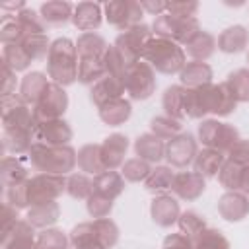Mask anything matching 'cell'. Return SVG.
Segmentation results:
<instances>
[{"instance_id":"1","label":"cell","mask_w":249,"mask_h":249,"mask_svg":"<svg viewBox=\"0 0 249 249\" xmlns=\"http://www.w3.org/2000/svg\"><path fill=\"white\" fill-rule=\"evenodd\" d=\"M235 97L230 91V88L224 84H206L195 89H187L185 97V113L191 119H200L208 113H214L218 117H226L231 111H235Z\"/></svg>"},{"instance_id":"2","label":"cell","mask_w":249,"mask_h":249,"mask_svg":"<svg viewBox=\"0 0 249 249\" xmlns=\"http://www.w3.org/2000/svg\"><path fill=\"white\" fill-rule=\"evenodd\" d=\"M47 74L58 86H70L78 78V53L70 39H56L51 43L47 54Z\"/></svg>"},{"instance_id":"3","label":"cell","mask_w":249,"mask_h":249,"mask_svg":"<svg viewBox=\"0 0 249 249\" xmlns=\"http://www.w3.org/2000/svg\"><path fill=\"white\" fill-rule=\"evenodd\" d=\"M31 165L41 173H53V175H64L72 171L78 163V154L74 148L66 146H49L41 142H33L29 150Z\"/></svg>"},{"instance_id":"4","label":"cell","mask_w":249,"mask_h":249,"mask_svg":"<svg viewBox=\"0 0 249 249\" xmlns=\"http://www.w3.org/2000/svg\"><path fill=\"white\" fill-rule=\"evenodd\" d=\"M142 58L161 74L181 72L183 66L187 64L185 51L179 47V43L163 39V37H152L144 47Z\"/></svg>"},{"instance_id":"5","label":"cell","mask_w":249,"mask_h":249,"mask_svg":"<svg viewBox=\"0 0 249 249\" xmlns=\"http://www.w3.org/2000/svg\"><path fill=\"white\" fill-rule=\"evenodd\" d=\"M200 31L196 18H177L171 14H161L154 19V33L158 37L187 45Z\"/></svg>"},{"instance_id":"6","label":"cell","mask_w":249,"mask_h":249,"mask_svg":"<svg viewBox=\"0 0 249 249\" xmlns=\"http://www.w3.org/2000/svg\"><path fill=\"white\" fill-rule=\"evenodd\" d=\"M150 39H152L150 27L144 25V23H138V25H134V27L124 29V33H121V35L117 37V41H115L113 47L117 49V53L121 54L123 62H124L126 68H128V66H132V64H136V62L142 60L144 47H146V43H148Z\"/></svg>"},{"instance_id":"7","label":"cell","mask_w":249,"mask_h":249,"mask_svg":"<svg viewBox=\"0 0 249 249\" xmlns=\"http://www.w3.org/2000/svg\"><path fill=\"white\" fill-rule=\"evenodd\" d=\"M198 138L206 148L224 154L235 146V142L239 140V134H237L235 126L210 119V121H202L198 124Z\"/></svg>"},{"instance_id":"8","label":"cell","mask_w":249,"mask_h":249,"mask_svg":"<svg viewBox=\"0 0 249 249\" xmlns=\"http://www.w3.org/2000/svg\"><path fill=\"white\" fill-rule=\"evenodd\" d=\"M62 191H66L64 175L39 173L27 181V202H29V206L53 202L62 195Z\"/></svg>"},{"instance_id":"9","label":"cell","mask_w":249,"mask_h":249,"mask_svg":"<svg viewBox=\"0 0 249 249\" xmlns=\"http://www.w3.org/2000/svg\"><path fill=\"white\" fill-rule=\"evenodd\" d=\"M123 80H124V89L132 99H148L156 89L154 68L142 60L128 66Z\"/></svg>"},{"instance_id":"10","label":"cell","mask_w":249,"mask_h":249,"mask_svg":"<svg viewBox=\"0 0 249 249\" xmlns=\"http://www.w3.org/2000/svg\"><path fill=\"white\" fill-rule=\"evenodd\" d=\"M68 107V95L62 89V86L51 82V86L47 88L45 95L41 97V101L33 107V117L37 123H45V121H53V119H60L62 113Z\"/></svg>"},{"instance_id":"11","label":"cell","mask_w":249,"mask_h":249,"mask_svg":"<svg viewBox=\"0 0 249 249\" xmlns=\"http://www.w3.org/2000/svg\"><path fill=\"white\" fill-rule=\"evenodd\" d=\"M142 6L140 2H130V0H119V2H109L105 4V16L107 21L119 29H128L140 23L142 19Z\"/></svg>"},{"instance_id":"12","label":"cell","mask_w":249,"mask_h":249,"mask_svg":"<svg viewBox=\"0 0 249 249\" xmlns=\"http://www.w3.org/2000/svg\"><path fill=\"white\" fill-rule=\"evenodd\" d=\"M196 140L189 132H181L165 144V160L173 167H187L196 158Z\"/></svg>"},{"instance_id":"13","label":"cell","mask_w":249,"mask_h":249,"mask_svg":"<svg viewBox=\"0 0 249 249\" xmlns=\"http://www.w3.org/2000/svg\"><path fill=\"white\" fill-rule=\"evenodd\" d=\"M33 138H35V142L49 144V146H66L72 138V128L66 121L53 119V121L37 123Z\"/></svg>"},{"instance_id":"14","label":"cell","mask_w":249,"mask_h":249,"mask_svg":"<svg viewBox=\"0 0 249 249\" xmlns=\"http://www.w3.org/2000/svg\"><path fill=\"white\" fill-rule=\"evenodd\" d=\"M124 91H126V89H124V80H123L121 76L105 74L99 82H95V84L91 86L89 97H91V101H93L97 107H101V105H105V103H109V101H115V99L123 97Z\"/></svg>"},{"instance_id":"15","label":"cell","mask_w":249,"mask_h":249,"mask_svg":"<svg viewBox=\"0 0 249 249\" xmlns=\"http://www.w3.org/2000/svg\"><path fill=\"white\" fill-rule=\"evenodd\" d=\"M204 177L196 171H179L173 177L171 191L183 200H195L204 193Z\"/></svg>"},{"instance_id":"16","label":"cell","mask_w":249,"mask_h":249,"mask_svg":"<svg viewBox=\"0 0 249 249\" xmlns=\"http://www.w3.org/2000/svg\"><path fill=\"white\" fill-rule=\"evenodd\" d=\"M218 212L224 220L228 222H239L247 216L249 212V198L243 193L237 191H228L226 195L220 196L218 200Z\"/></svg>"},{"instance_id":"17","label":"cell","mask_w":249,"mask_h":249,"mask_svg":"<svg viewBox=\"0 0 249 249\" xmlns=\"http://www.w3.org/2000/svg\"><path fill=\"white\" fill-rule=\"evenodd\" d=\"M150 212H152V220H154L158 226H161V228L173 226V224L179 220V216H181V212H179V202H177L173 196H169V195H160V196H156V198L152 200Z\"/></svg>"},{"instance_id":"18","label":"cell","mask_w":249,"mask_h":249,"mask_svg":"<svg viewBox=\"0 0 249 249\" xmlns=\"http://www.w3.org/2000/svg\"><path fill=\"white\" fill-rule=\"evenodd\" d=\"M128 150V138L124 134H111L101 144V156L105 169H115L124 163V154Z\"/></svg>"},{"instance_id":"19","label":"cell","mask_w":249,"mask_h":249,"mask_svg":"<svg viewBox=\"0 0 249 249\" xmlns=\"http://www.w3.org/2000/svg\"><path fill=\"white\" fill-rule=\"evenodd\" d=\"M49 86H51V82L47 80V76L43 72H29L23 76V80L19 84V95L33 109L41 101V97L45 95Z\"/></svg>"},{"instance_id":"20","label":"cell","mask_w":249,"mask_h":249,"mask_svg":"<svg viewBox=\"0 0 249 249\" xmlns=\"http://www.w3.org/2000/svg\"><path fill=\"white\" fill-rule=\"evenodd\" d=\"M72 21L80 31L93 33V29H97L101 25V8H99V4H93V2L78 4L76 10H74Z\"/></svg>"},{"instance_id":"21","label":"cell","mask_w":249,"mask_h":249,"mask_svg":"<svg viewBox=\"0 0 249 249\" xmlns=\"http://www.w3.org/2000/svg\"><path fill=\"white\" fill-rule=\"evenodd\" d=\"M179 76H181V84L187 86V89H195V88H200V86L210 84V80H212V68L206 62L193 60V62H187L183 66V70L179 72Z\"/></svg>"},{"instance_id":"22","label":"cell","mask_w":249,"mask_h":249,"mask_svg":"<svg viewBox=\"0 0 249 249\" xmlns=\"http://www.w3.org/2000/svg\"><path fill=\"white\" fill-rule=\"evenodd\" d=\"M124 189V177L113 169L103 171L93 177V193L101 195L105 198H117Z\"/></svg>"},{"instance_id":"23","label":"cell","mask_w":249,"mask_h":249,"mask_svg":"<svg viewBox=\"0 0 249 249\" xmlns=\"http://www.w3.org/2000/svg\"><path fill=\"white\" fill-rule=\"evenodd\" d=\"M134 152L138 158H142L146 161H160L161 158H165V142L161 138H158L156 134L146 132L136 138Z\"/></svg>"},{"instance_id":"24","label":"cell","mask_w":249,"mask_h":249,"mask_svg":"<svg viewBox=\"0 0 249 249\" xmlns=\"http://www.w3.org/2000/svg\"><path fill=\"white\" fill-rule=\"evenodd\" d=\"M249 43V31L243 25H231L218 37V49L224 53H239Z\"/></svg>"},{"instance_id":"25","label":"cell","mask_w":249,"mask_h":249,"mask_svg":"<svg viewBox=\"0 0 249 249\" xmlns=\"http://www.w3.org/2000/svg\"><path fill=\"white\" fill-rule=\"evenodd\" d=\"M107 47L105 39L97 33H82L76 41L78 58H103Z\"/></svg>"},{"instance_id":"26","label":"cell","mask_w":249,"mask_h":249,"mask_svg":"<svg viewBox=\"0 0 249 249\" xmlns=\"http://www.w3.org/2000/svg\"><path fill=\"white\" fill-rule=\"evenodd\" d=\"M130 113H132L130 101H126V99H123V97H119V99H115V101H109V103H105V105L99 107V117H101V121H103L105 124H109V126H119V124H123V123L130 117Z\"/></svg>"},{"instance_id":"27","label":"cell","mask_w":249,"mask_h":249,"mask_svg":"<svg viewBox=\"0 0 249 249\" xmlns=\"http://www.w3.org/2000/svg\"><path fill=\"white\" fill-rule=\"evenodd\" d=\"M185 97H187V89L183 86H169L163 93V109H165V115L175 119V121H181L187 117L185 113Z\"/></svg>"},{"instance_id":"28","label":"cell","mask_w":249,"mask_h":249,"mask_svg":"<svg viewBox=\"0 0 249 249\" xmlns=\"http://www.w3.org/2000/svg\"><path fill=\"white\" fill-rule=\"evenodd\" d=\"M78 167L91 175H99L107 171L103 163V156H101V144H86L78 152Z\"/></svg>"},{"instance_id":"29","label":"cell","mask_w":249,"mask_h":249,"mask_svg":"<svg viewBox=\"0 0 249 249\" xmlns=\"http://www.w3.org/2000/svg\"><path fill=\"white\" fill-rule=\"evenodd\" d=\"M60 208L58 204L53 202H43V204H35L27 210V222L33 228H49L58 220Z\"/></svg>"},{"instance_id":"30","label":"cell","mask_w":249,"mask_h":249,"mask_svg":"<svg viewBox=\"0 0 249 249\" xmlns=\"http://www.w3.org/2000/svg\"><path fill=\"white\" fill-rule=\"evenodd\" d=\"M214 47H216V39L208 31H202V29L185 45L187 54L193 60H198V62H204L214 53Z\"/></svg>"},{"instance_id":"31","label":"cell","mask_w":249,"mask_h":249,"mask_svg":"<svg viewBox=\"0 0 249 249\" xmlns=\"http://www.w3.org/2000/svg\"><path fill=\"white\" fill-rule=\"evenodd\" d=\"M193 163H195V171L200 173L202 177H214L216 173H220V169L224 165V156H222V152L204 148L202 152L196 154Z\"/></svg>"},{"instance_id":"32","label":"cell","mask_w":249,"mask_h":249,"mask_svg":"<svg viewBox=\"0 0 249 249\" xmlns=\"http://www.w3.org/2000/svg\"><path fill=\"white\" fill-rule=\"evenodd\" d=\"M0 177H2V185L4 187H14V185H21L27 179V169L21 165V161L18 158L6 156L2 160V169H0Z\"/></svg>"},{"instance_id":"33","label":"cell","mask_w":249,"mask_h":249,"mask_svg":"<svg viewBox=\"0 0 249 249\" xmlns=\"http://www.w3.org/2000/svg\"><path fill=\"white\" fill-rule=\"evenodd\" d=\"M41 18L47 25H64L72 16V4L68 2H47L41 6Z\"/></svg>"},{"instance_id":"34","label":"cell","mask_w":249,"mask_h":249,"mask_svg":"<svg viewBox=\"0 0 249 249\" xmlns=\"http://www.w3.org/2000/svg\"><path fill=\"white\" fill-rule=\"evenodd\" d=\"M226 86L230 88V91L233 93L237 103L249 101V70L247 68H239V70L231 72L226 80Z\"/></svg>"},{"instance_id":"35","label":"cell","mask_w":249,"mask_h":249,"mask_svg":"<svg viewBox=\"0 0 249 249\" xmlns=\"http://www.w3.org/2000/svg\"><path fill=\"white\" fill-rule=\"evenodd\" d=\"M195 249H230V241L220 230L206 228L196 237H193Z\"/></svg>"},{"instance_id":"36","label":"cell","mask_w":249,"mask_h":249,"mask_svg":"<svg viewBox=\"0 0 249 249\" xmlns=\"http://www.w3.org/2000/svg\"><path fill=\"white\" fill-rule=\"evenodd\" d=\"M21 49L27 53V56L31 60H41L49 54V39L45 33H35V35H25L21 41H19Z\"/></svg>"},{"instance_id":"37","label":"cell","mask_w":249,"mask_h":249,"mask_svg":"<svg viewBox=\"0 0 249 249\" xmlns=\"http://www.w3.org/2000/svg\"><path fill=\"white\" fill-rule=\"evenodd\" d=\"M173 177H175V173L171 171V167L158 165L156 169L150 171V175H148L146 181H144L146 191H150V193H161V191H165V189H171Z\"/></svg>"},{"instance_id":"38","label":"cell","mask_w":249,"mask_h":249,"mask_svg":"<svg viewBox=\"0 0 249 249\" xmlns=\"http://www.w3.org/2000/svg\"><path fill=\"white\" fill-rule=\"evenodd\" d=\"M2 62L8 68H12L14 72H19V70H25L31 64V58L21 49V45L16 43V45H4V49H2Z\"/></svg>"},{"instance_id":"39","label":"cell","mask_w":249,"mask_h":249,"mask_svg":"<svg viewBox=\"0 0 249 249\" xmlns=\"http://www.w3.org/2000/svg\"><path fill=\"white\" fill-rule=\"evenodd\" d=\"M14 19H16V23H18V25L23 29V33H25V35L45 33V29H47L45 19H43L41 16H37V12L27 10V8L19 10V12L14 16Z\"/></svg>"},{"instance_id":"40","label":"cell","mask_w":249,"mask_h":249,"mask_svg":"<svg viewBox=\"0 0 249 249\" xmlns=\"http://www.w3.org/2000/svg\"><path fill=\"white\" fill-rule=\"evenodd\" d=\"M150 126H152V134H156L158 138L167 140V142L171 138H175L177 134H181V121H175V119H171L167 115L154 117Z\"/></svg>"},{"instance_id":"41","label":"cell","mask_w":249,"mask_h":249,"mask_svg":"<svg viewBox=\"0 0 249 249\" xmlns=\"http://www.w3.org/2000/svg\"><path fill=\"white\" fill-rule=\"evenodd\" d=\"M66 193L72 198H89L93 195V179L84 173H72L66 181Z\"/></svg>"},{"instance_id":"42","label":"cell","mask_w":249,"mask_h":249,"mask_svg":"<svg viewBox=\"0 0 249 249\" xmlns=\"http://www.w3.org/2000/svg\"><path fill=\"white\" fill-rule=\"evenodd\" d=\"M152 167H150V161L142 160V158H130L123 163V169H121V175L130 181V183H138V181H146V177L150 175Z\"/></svg>"},{"instance_id":"43","label":"cell","mask_w":249,"mask_h":249,"mask_svg":"<svg viewBox=\"0 0 249 249\" xmlns=\"http://www.w3.org/2000/svg\"><path fill=\"white\" fill-rule=\"evenodd\" d=\"M241 173H243V165H237L233 161H224V165L218 173V179L228 191H239L241 189Z\"/></svg>"},{"instance_id":"44","label":"cell","mask_w":249,"mask_h":249,"mask_svg":"<svg viewBox=\"0 0 249 249\" xmlns=\"http://www.w3.org/2000/svg\"><path fill=\"white\" fill-rule=\"evenodd\" d=\"M177 224H179V228H181V233L189 235L191 239L196 237L202 230H206V222H204V218L198 216L195 210H187V212H183V214L179 216Z\"/></svg>"},{"instance_id":"45","label":"cell","mask_w":249,"mask_h":249,"mask_svg":"<svg viewBox=\"0 0 249 249\" xmlns=\"http://www.w3.org/2000/svg\"><path fill=\"white\" fill-rule=\"evenodd\" d=\"M93 228H95V233H97L99 241L105 247H113L117 243L119 230H117L115 222H111L109 218H99V220H93Z\"/></svg>"},{"instance_id":"46","label":"cell","mask_w":249,"mask_h":249,"mask_svg":"<svg viewBox=\"0 0 249 249\" xmlns=\"http://www.w3.org/2000/svg\"><path fill=\"white\" fill-rule=\"evenodd\" d=\"M66 235L60 230H45L37 235V247L39 249H66Z\"/></svg>"},{"instance_id":"47","label":"cell","mask_w":249,"mask_h":249,"mask_svg":"<svg viewBox=\"0 0 249 249\" xmlns=\"http://www.w3.org/2000/svg\"><path fill=\"white\" fill-rule=\"evenodd\" d=\"M111 208H113V200L111 198H105V196L95 195V193L88 198V212H89V216H93L97 220L99 218H107Z\"/></svg>"},{"instance_id":"48","label":"cell","mask_w":249,"mask_h":249,"mask_svg":"<svg viewBox=\"0 0 249 249\" xmlns=\"http://www.w3.org/2000/svg\"><path fill=\"white\" fill-rule=\"evenodd\" d=\"M6 195H8V202H10L12 206H16L18 210L29 206V202H27V181L21 183V185L8 187V193H6Z\"/></svg>"},{"instance_id":"49","label":"cell","mask_w":249,"mask_h":249,"mask_svg":"<svg viewBox=\"0 0 249 249\" xmlns=\"http://www.w3.org/2000/svg\"><path fill=\"white\" fill-rule=\"evenodd\" d=\"M228 161H233V163H237V165H249V140H237L235 142V146L228 152Z\"/></svg>"},{"instance_id":"50","label":"cell","mask_w":249,"mask_h":249,"mask_svg":"<svg viewBox=\"0 0 249 249\" xmlns=\"http://www.w3.org/2000/svg\"><path fill=\"white\" fill-rule=\"evenodd\" d=\"M196 10H198L196 2H169L167 4V14L177 16V18H195Z\"/></svg>"},{"instance_id":"51","label":"cell","mask_w":249,"mask_h":249,"mask_svg":"<svg viewBox=\"0 0 249 249\" xmlns=\"http://www.w3.org/2000/svg\"><path fill=\"white\" fill-rule=\"evenodd\" d=\"M163 249H195L193 239L185 233H169L163 239Z\"/></svg>"},{"instance_id":"52","label":"cell","mask_w":249,"mask_h":249,"mask_svg":"<svg viewBox=\"0 0 249 249\" xmlns=\"http://www.w3.org/2000/svg\"><path fill=\"white\" fill-rule=\"evenodd\" d=\"M16 224H18V208L12 206L10 202H4V206H2V235L8 233Z\"/></svg>"},{"instance_id":"53","label":"cell","mask_w":249,"mask_h":249,"mask_svg":"<svg viewBox=\"0 0 249 249\" xmlns=\"http://www.w3.org/2000/svg\"><path fill=\"white\" fill-rule=\"evenodd\" d=\"M16 93V72L2 62V97Z\"/></svg>"},{"instance_id":"54","label":"cell","mask_w":249,"mask_h":249,"mask_svg":"<svg viewBox=\"0 0 249 249\" xmlns=\"http://www.w3.org/2000/svg\"><path fill=\"white\" fill-rule=\"evenodd\" d=\"M140 6H142V10H146V12H150V14H154V16H161V12L163 10H167V4L165 2H140Z\"/></svg>"},{"instance_id":"55","label":"cell","mask_w":249,"mask_h":249,"mask_svg":"<svg viewBox=\"0 0 249 249\" xmlns=\"http://www.w3.org/2000/svg\"><path fill=\"white\" fill-rule=\"evenodd\" d=\"M239 191H243L245 195L249 193V165L243 167V173H241V189Z\"/></svg>"},{"instance_id":"56","label":"cell","mask_w":249,"mask_h":249,"mask_svg":"<svg viewBox=\"0 0 249 249\" xmlns=\"http://www.w3.org/2000/svg\"><path fill=\"white\" fill-rule=\"evenodd\" d=\"M74 249H107V247H103L101 243H84V245H80V247H74Z\"/></svg>"},{"instance_id":"57","label":"cell","mask_w":249,"mask_h":249,"mask_svg":"<svg viewBox=\"0 0 249 249\" xmlns=\"http://www.w3.org/2000/svg\"><path fill=\"white\" fill-rule=\"evenodd\" d=\"M247 198H249V193H247Z\"/></svg>"},{"instance_id":"58","label":"cell","mask_w":249,"mask_h":249,"mask_svg":"<svg viewBox=\"0 0 249 249\" xmlns=\"http://www.w3.org/2000/svg\"><path fill=\"white\" fill-rule=\"evenodd\" d=\"M247 60H249V54H247Z\"/></svg>"}]
</instances>
